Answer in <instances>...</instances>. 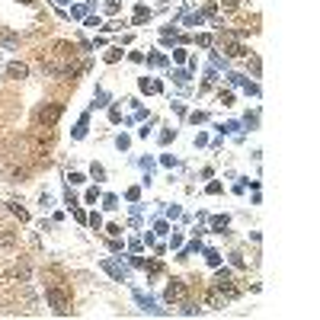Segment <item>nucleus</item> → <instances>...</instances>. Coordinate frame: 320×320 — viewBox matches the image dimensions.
Segmentation results:
<instances>
[{"instance_id":"obj_1","label":"nucleus","mask_w":320,"mask_h":320,"mask_svg":"<svg viewBox=\"0 0 320 320\" xmlns=\"http://www.w3.org/2000/svg\"><path fill=\"white\" fill-rule=\"evenodd\" d=\"M45 298H48V304L55 308V314H70V295L67 292H61L58 285H48V292H45Z\"/></svg>"},{"instance_id":"obj_2","label":"nucleus","mask_w":320,"mask_h":320,"mask_svg":"<svg viewBox=\"0 0 320 320\" xmlns=\"http://www.w3.org/2000/svg\"><path fill=\"white\" fill-rule=\"evenodd\" d=\"M35 119H39V125H45V128H51L58 119H61V106H58V103H51V106H42L39 109V115H35Z\"/></svg>"},{"instance_id":"obj_3","label":"nucleus","mask_w":320,"mask_h":320,"mask_svg":"<svg viewBox=\"0 0 320 320\" xmlns=\"http://www.w3.org/2000/svg\"><path fill=\"white\" fill-rule=\"evenodd\" d=\"M164 298L173 304V301H186V285L180 282V279H173L170 285H167V292H164Z\"/></svg>"},{"instance_id":"obj_4","label":"nucleus","mask_w":320,"mask_h":320,"mask_svg":"<svg viewBox=\"0 0 320 320\" xmlns=\"http://www.w3.org/2000/svg\"><path fill=\"white\" fill-rule=\"evenodd\" d=\"M7 74H10L13 80H23V77L29 74V67H26V64H20V61H13V64L7 67Z\"/></svg>"},{"instance_id":"obj_5","label":"nucleus","mask_w":320,"mask_h":320,"mask_svg":"<svg viewBox=\"0 0 320 320\" xmlns=\"http://www.w3.org/2000/svg\"><path fill=\"white\" fill-rule=\"evenodd\" d=\"M221 304H224V295H221V292H208V295H205V308L218 311V308H221Z\"/></svg>"},{"instance_id":"obj_6","label":"nucleus","mask_w":320,"mask_h":320,"mask_svg":"<svg viewBox=\"0 0 320 320\" xmlns=\"http://www.w3.org/2000/svg\"><path fill=\"white\" fill-rule=\"evenodd\" d=\"M10 211H13V215H16V218H20V221H26V218H29V215H26V208H20V205H10Z\"/></svg>"},{"instance_id":"obj_7","label":"nucleus","mask_w":320,"mask_h":320,"mask_svg":"<svg viewBox=\"0 0 320 320\" xmlns=\"http://www.w3.org/2000/svg\"><path fill=\"white\" fill-rule=\"evenodd\" d=\"M224 4V10H234V7H240V0H221Z\"/></svg>"}]
</instances>
